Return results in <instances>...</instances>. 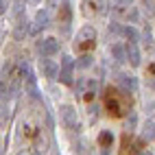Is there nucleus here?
Wrapping results in <instances>:
<instances>
[{
	"instance_id": "obj_1",
	"label": "nucleus",
	"mask_w": 155,
	"mask_h": 155,
	"mask_svg": "<svg viewBox=\"0 0 155 155\" xmlns=\"http://www.w3.org/2000/svg\"><path fill=\"white\" fill-rule=\"evenodd\" d=\"M59 116H61V122L68 127V129H79V118H77V109L72 105H61L59 107Z\"/></svg>"
},
{
	"instance_id": "obj_2",
	"label": "nucleus",
	"mask_w": 155,
	"mask_h": 155,
	"mask_svg": "<svg viewBox=\"0 0 155 155\" xmlns=\"http://www.w3.org/2000/svg\"><path fill=\"white\" fill-rule=\"evenodd\" d=\"M37 50H39L42 57H53V55L59 53V42L55 37H46V39H42V42L37 44Z\"/></svg>"
},
{
	"instance_id": "obj_3",
	"label": "nucleus",
	"mask_w": 155,
	"mask_h": 155,
	"mask_svg": "<svg viewBox=\"0 0 155 155\" xmlns=\"http://www.w3.org/2000/svg\"><path fill=\"white\" fill-rule=\"evenodd\" d=\"M94 39H96V28L94 26H83L77 33V44L81 48H85V44H94Z\"/></svg>"
},
{
	"instance_id": "obj_4",
	"label": "nucleus",
	"mask_w": 155,
	"mask_h": 155,
	"mask_svg": "<svg viewBox=\"0 0 155 155\" xmlns=\"http://www.w3.org/2000/svg\"><path fill=\"white\" fill-rule=\"evenodd\" d=\"M77 64L72 61V57H64L61 59V70H59V81H64V83H72V68Z\"/></svg>"
},
{
	"instance_id": "obj_5",
	"label": "nucleus",
	"mask_w": 155,
	"mask_h": 155,
	"mask_svg": "<svg viewBox=\"0 0 155 155\" xmlns=\"http://www.w3.org/2000/svg\"><path fill=\"white\" fill-rule=\"evenodd\" d=\"M127 61L133 66V68H138L140 64H142V57H140V50H138V44L136 42H129L127 46Z\"/></svg>"
},
{
	"instance_id": "obj_6",
	"label": "nucleus",
	"mask_w": 155,
	"mask_h": 155,
	"mask_svg": "<svg viewBox=\"0 0 155 155\" xmlns=\"http://www.w3.org/2000/svg\"><path fill=\"white\" fill-rule=\"evenodd\" d=\"M42 72H44L46 79H57V77H59V66L55 64L53 59L44 57V59H42Z\"/></svg>"
},
{
	"instance_id": "obj_7",
	"label": "nucleus",
	"mask_w": 155,
	"mask_h": 155,
	"mask_svg": "<svg viewBox=\"0 0 155 155\" xmlns=\"http://www.w3.org/2000/svg\"><path fill=\"white\" fill-rule=\"evenodd\" d=\"M109 5H111V9L116 13H127V15H129V11L133 9L131 0H109Z\"/></svg>"
},
{
	"instance_id": "obj_8",
	"label": "nucleus",
	"mask_w": 155,
	"mask_h": 155,
	"mask_svg": "<svg viewBox=\"0 0 155 155\" xmlns=\"http://www.w3.org/2000/svg\"><path fill=\"white\" fill-rule=\"evenodd\" d=\"M118 83L127 92H136L138 90V81H136V77H131V74H118Z\"/></svg>"
},
{
	"instance_id": "obj_9",
	"label": "nucleus",
	"mask_w": 155,
	"mask_h": 155,
	"mask_svg": "<svg viewBox=\"0 0 155 155\" xmlns=\"http://www.w3.org/2000/svg\"><path fill=\"white\" fill-rule=\"evenodd\" d=\"M111 55L116 57V61H127V48L120 46V44H111Z\"/></svg>"
},
{
	"instance_id": "obj_10",
	"label": "nucleus",
	"mask_w": 155,
	"mask_h": 155,
	"mask_svg": "<svg viewBox=\"0 0 155 155\" xmlns=\"http://www.w3.org/2000/svg\"><path fill=\"white\" fill-rule=\"evenodd\" d=\"M48 22H50V13L46 11V9L37 11V15H35V24H37L39 28H44V26H48Z\"/></svg>"
},
{
	"instance_id": "obj_11",
	"label": "nucleus",
	"mask_w": 155,
	"mask_h": 155,
	"mask_svg": "<svg viewBox=\"0 0 155 155\" xmlns=\"http://www.w3.org/2000/svg\"><path fill=\"white\" fill-rule=\"evenodd\" d=\"M98 144L101 147H111L114 144V136H111V131H101V136H98Z\"/></svg>"
},
{
	"instance_id": "obj_12",
	"label": "nucleus",
	"mask_w": 155,
	"mask_h": 155,
	"mask_svg": "<svg viewBox=\"0 0 155 155\" xmlns=\"http://www.w3.org/2000/svg\"><path fill=\"white\" fill-rule=\"evenodd\" d=\"M87 66H92V55H81L79 59H77V68H87Z\"/></svg>"
},
{
	"instance_id": "obj_13",
	"label": "nucleus",
	"mask_w": 155,
	"mask_h": 155,
	"mask_svg": "<svg viewBox=\"0 0 155 155\" xmlns=\"http://www.w3.org/2000/svg\"><path fill=\"white\" fill-rule=\"evenodd\" d=\"M26 33H28V28H26V22H20V24L15 26V31H13V35H15L18 39H22Z\"/></svg>"
},
{
	"instance_id": "obj_14",
	"label": "nucleus",
	"mask_w": 155,
	"mask_h": 155,
	"mask_svg": "<svg viewBox=\"0 0 155 155\" xmlns=\"http://www.w3.org/2000/svg\"><path fill=\"white\" fill-rule=\"evenodd\" d=\"M7 125H9V109L0 105V127H7Z\"/></svg>"
},
{
	"instance_id": "obj_15",
	"label": "nucleus",
	"mask_w": 155,
	"mask_h": 155,
	"mask_svg": "<svg viewBox=\"0 0 155 155\" xmlns=\"http://www.w3.org/2000/svg\"><path fill=\"white\" fill-rule=\"evenodd\" d=\"M144 138H147V140H155V122H149V125L144 127Z\"/></svg>"
},
{
	"instance_id": "obj_16",
	"label": "nucleus",
	"mask_w": 155,
	"mask_h": 155,
	"mask_svg": "<svg viewBox=\"0 0 155 155\" xmlns=\"http://www.w3.org/2000/svg\"><path fill=\"white\" fill-rule=\"evenodd\" d=\"M122 33H125V35L131 39V42H136V39H138V33H136V31H133L131 26H125V28H122Z\"/></svg>"
},
{
	"instance_id": "obj_17",
	"label": "nucleus",
	"mask_w": 155,
	"mask_h": 155,
	"mask_svg": "<svg viewBox=\"0 0 155 155\" xmlns=\"http://www.w3.org/2000/svg\"><path fill=\"white\" fill-rule=\"evenodd\" d=\"M7 13V0H0V15Z\"/></svg>"
},
{
	"instance_id": "obj_18",
	"label": "nucleus",
	"mask_w": 155,
	"mask_h": 155,
	"mask_svg": "<svg viewBox=\"0 0 155 155\" xmlns=\"http://www.w3.org/2000/svg\"><path fill=\"white\" fill-rule=\"evenodd\" d=\"M24 2H26V5H37L39 0H24Z\"/></svg>"
},
{
	"instance_id": "obj_19",
	"label": "nucleus",
	"mask_w": 155,
	"mask_h": 155,
	"mask_svg": "<svg viewBox=\"0 0 155 155\" xmlns=\"http://www.w3.org/2000/svg\"><path fill=\"white\" fill-rule=\"evenodd\" d=\"M18 155H31V153H28V151H20Z\"/></svg>"
},
{
	"instance_id": "obj_20",
	"label": "nucleus",
	"mask_w": 155,
	"mask_h": 155,
	"mask_svg": "<svg viewBox=\"0 0 155 155\" xmlns=\"http://www.w3.org/2000/svg\"><path fill=\"white\" fill-rule=\"evenodd\" d=\"M0 151H2V140H0Z\"/></svg>"
},
{
	"instance_id": "obj_21",
	"label": "nucleus",
	"mask_w": 155,
	"mask_h": 155,
	"mask_svg": "<svg viewBox=\"0 0 155 155\" xmlns=\"http://www.w3.org/2000/svg\"><path fill=\"white\" fill-rule=\"evenodd\" d=\"M138 155H149V153H138Z\"/></svg>"
}]
</instances>
